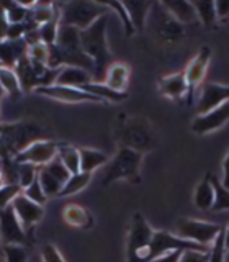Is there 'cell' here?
<instances>
[{"label": "cell", "mask_w": 229, "mask_h": 262, "mask_svg": "<svg viewBox=\"0 0 229 262\" xmlns=\"http://www.w3.org/2000/svg\"><path fill=\"white\" fill-rule=\"evenodd\" d=\"M229 102V85L207 82L200 87L198 102H196V115L208 113Z\"/></svg>", "instance_id": "obj_16"}, {"label": "cell", "mask_w": 229, "mask_h": 262, "mask_svg": "<svg viewBox=\"0 0 229 262\" xmlns=\"http://www.w3.org/2000/svg\"><path fill=\"white\" fill-rule=\"evenodd\" d=\"M35 94L43 95L51 98V100L61 102V103H85V102H92V103H105L100 100L98 97L85 92L84 89L79 87H67V85H48V87H38L35 90Z\"/></svg>", "instance_id": "obj_12"}, {"label": "cell", "mask_w": 229, "mask_h": 262, "mask_svg": "<svg viewBox=\"0 0 229 262\" xmlns=\"http://www.w3.org/2000/svg\"><path fill=\"white\" fill-rule=\"evenodd\" d=\"M110 10L103 5V2H90V0H72V2L59 4V21L61 25L74 27L80 31L108 15Z\"/></svg>", "instance_id": "obj_4"}, {"label": "cell", "mask_w": 229, "mask_h": 262, "mask_svg": "<svg viewBox=\"0 0 229 262\" xmlns=\"http://www.w3.org/2000/svg\"><path fill=\"white\" fill-rule=\"evenodd\" d=\"M90 82H94L92 72H88L82 68H74V66H65V68H61L59 76H57V79H56L57 85L79 87V89L90 84Z\"/></svg>", "instance_id": "obj_20"}, {"label": "cell", "mask_w": 229, "mask_h": 262, "mask_svg": "<svg viewBox=\"0 0 229 262\" xmlns=\"http://www.w3.org/2000/svg\"><path fill=\"white\" fill-rule=\"evenodd\" d=\"M7 95V92H5V89H4V85H2V82H0V100Z\"/></svg>", "instance_id": "obj_49"}, {"label": "cell", "mask_w": 229, "mask_h": 262, "mask_svg": "<svg viewBox=\"0 0 229 262\" xmlns=\"http://www.w3.org/2000/svg\"><path fill=\"white\" fill-rule=\"evenodd\" d=\"M198 18L203 27L207 30H215L218 25V15H216V5L215 2H192Z\"/></svg>", "instance_id": "obj_27"}, {"label": "cell", "mask_w": 229, "mask_h": 262, "mask_svg": "<svg viewBox=\"0 0 229 262\" xmlns=\"http://www.w3.org/2000/svg\"><path fill=\"white\" fill-rule=\"evenodd\" d=\"M38 180H39L41 187H43V192L46 193L48 199H51V196H59V193H61V190H62L64 184L61 182L59 179H56L44 166H43V167H39Z\"/></svg>", "instance_id": "obj_30"}, {"label": "cell", "mask_w": 229, "mask_h": 262, "mask_svg": "<svg viewBox=\"0 0 229 262\" xmlns=\"http://www.w3.org/2000/svg\"><path fill=\"white\" fill-rule=\"evenodd\" d=\"M39 167L33 166L28 162H18V184L21 188H27L30 184H33L38 177Z\"/></svg>", "instance_id": "obj_36"}, {"label": "cell", "mask_w": 229, "mask_h": 262, "mask_svg": "<svg viewBox=\"0 0 229 262\" xmlns=\"http://www.w3.org/2000/svg\"><path fill=\"white\" fill-rule=\"evenodd\" d=\"M106 25H108V16L105 15L92 27L80 31L82 49L94 62V82H103L106 71L114 62L106 41Z\"/></svg>", "instance_id": "obj_1"}, {"label": "cell", "mask_w": 229, "mask_h": 262, "mask_svg": "<svg viewBox=\"0 0 229 262\" xmlns=\"http://www.w3.org/2000/svg\"><path fill=\"white\" fill-rule=\"evenodd\" d=\"M227 121H229V102L223 103L221 106H218V108L211 110L208 113L196 115L190 125V129L195 135L204 136V135H210L213 131L219 129V128H223Z\"/></svg>", "instance_id": "obj_15"}, {"label": "cell", "mask_w": 229, "mask_h": 262, "mask_svg": "<svg viewBox=\"0 0 229 262\" xmlns=\"http://www.w3.org/2000/svg\"><path fill=\"white\" fill-rule=\"evenodd\" d=\"M211 48L210 46H201L198 49V53L193 59L187 64V68L184 71L187 87H188V95H187V105H192L195 100V92L201 87L204 77H207L208 66L211 61Z\"/></svg>", "instance_id": "obj_10"}, {"label": "cell", "mask_w": 229, "mask_h": 262, "mask_svg": "<svg viewBox=\"0 0 229 262\" xmlns=\"http://www.w3.org/2000/svg\"><path fill=\"white\" fill-rule=\"evenodd\" d=\"M221 182H223L224 187L229 188V151L224 156V161H223V179H221Z\"/></svg>", "instance_id": "obj_46"}, {"label": "cell", "mask_w": 229, "mask_h": 262, "mask_svg": "<svg viewBox=\"0 0 229 262\" xmlns=\"http://www.w3.org/2000/svg\"><path fill=\"white\" fill-rule=\"evenodd\" d=\"M28 43L25 38L20 39H2L0 41V64L4 68L15 69V66L23 56H27Z\"/></svg>", "instance_id": "obj_18"}, {"label": "cell", "mask_w": 229, "mask_h": 262, "mask_svg": "<svg viewBox=\"0 0 229 262\" xmlns=\"http://www.w3.org/2000/svg\"><path fill=\"white\" fill-rule=\"evenodd\" d=\"M103 5L108 8V10H113L114 13L118 15V18H120L123 28H125V33H126L128 36L134 35L136 31L133 28V23H131V20H129V15L126 12L125 5H123V2H103Z\"/></svg>", "instance_id": "obj_35"}, {"label": "cell", "mask_w": 229, "mask_h": 262, "mask_svg": "<svg viewBox=\"0 0 229 262\" xmlns=\"http://www.w3.org/2000/svg\"><path fill=\"white\" fill-rule=\"evenodd\" d=\"M90 179H92V174H85V172H77V174H72L71 179L64 184L59 196H71L74 193L84 190V188L88 185Z\"/></svg>", "instance_id": "obj_32"}, {"label": "cell", "mask_w": 229, "mask_h": 262, "mask_svg": "<svg viewBox=\"0 0 229 262\" xmlns=\"http://www.w3.org/2000/svg\"><path fill=\"white\" fill-rule=\"evenodd\" d=\"M62 218L69 226L79 229H88L94 226V216L87 208L77 203H67L62 208Z\"/></svg>", "instance_id": "obj_21"}, {"label": "cell", "mask_w": 229, "mask_h": 262, "mask_svg": "<svg viewBox=\"0 0 229 262\" xmlns=\"http://www.w3.org/2000/svg\"><path fill=\"white\" fill-rule=\"evenodd\" d=\"M0 241L2 244H16L27 246V248L33 243V239L21 226L12 205L0 210Z\"/></svg>", "instance_id": "obj_11"}, {"label": "cell", "mask_w": 229, "mask_h": 262, "mask_svg": "<svg viewBox=\"0 0 229 262\" xmlns=\"http://www.w3.org/2000/svg\"><path fill=\"white\" fill-rule=\"evenodd\" d=\"M5 10V16L8 25H16L27 21L30 15V8L25 7L21 2H0Z\"/></svg>", "instance_id": "obj_31"}, {"label": "cell", "mask_w": 229, "mask_h": 262, "mask_svg": "<svg viewBox=\"0 0 229 262\" xmlns=\"http://www.w3.org/2000/svg\"><path fill=\"white\" fill-rule=\"evenodd\" d=\"M161 4L178 23L187 25L198 20L192 2H185V0H164Z\"/></svg>", "instance_id": "obj_22"}, {"label": "cell", "mask_w": 229, "mask_h": 262, "mask_svg": "<svg viewBox=\"0 0 229 262\" xmlns=\"http://www.w3.org/2000/svg\"><path fill=\"white\" fill-rule=\"evenodd\" d=\"M0 139H2L4 158H15L16 154L39 139H49L43 126L33 121H16V123H2L0 121Z\"/></svg>", "instance_id": "obj_2"}, {"label": "cell", "mask_w": 229, "mask_h": 262, "mask_svg": "<svg viewBox=\"0 0 229 262\" xmlns=\"http://www.w3.org/2000/svg\"><path fill=\"white\" fill-rule=\"evenodd\" d=\"M7 182H5V177H4V172H2V169H0V188H2L4 185H5Z\"/></svg>", "instance_id": "obj_48"}, {"label": "cell", "mask_w": 229, "mask_h": 262, "mask_svg": "<svg viewBox=\"0 0 229 262\" xmlns=\"http://www.w3.org/2000/svg\"><path fill=\"white\" fill-rule=\"evenodd\" d=\"M57 158L62 161V164L69 169L71 174H77V172H80L79 147L67 144V143H59V152H57Z\"/></svg>", "instance_id": "obj_28"}, {"label": "cell", "mask_w": 229, "mask_h": 262, "mask_svg": "<svg viewBox=\"0 0 229 262\" xmlns=\"http://www.w3.org/2000/svg\"><path fill=\"white\" fill-rule=\"evenodd\" d=\"M193 203L198 210H211L215 203V190L211 185V174H207L201 182L196 185L193 193Z\"/></svg>", "instance_id": "obj_25"}, {"label": "cell", "mask_w": 229, "mask_h": 262, "mask_svg": "<svg viewBox=\"0 0 229 262\" xmlns=\"http://www.w3.org/2000/svg\"><path fill=\"white\" fill-rule=\"evenodd\" d=\"M59 152V143L53 139H39V141L31 143L27 149H23L15 156L16 162H28L36 167H43L57 158Z\"/></svg>", "instance_id": "obj_13"}, {"label": "cell", "mask_w": 229, "mask_h": 262, "mask_svg": "<svg viewBox=\"0 0 229 262\" xmlns=\"http://www.w3.org/2000/svg\"><path fill=\"white\" fill-rule=\"evenodd\" d=\"M152 25V31L155 38H157L162 45L166 46H175L185 38V27L182 23H178L174 16H172L162 4H154L149 18H147Z\"/></svg>", "instance_id": "obj_7"}, {"label": "cell", "mask_w": 229, "mask_h": 262, "mask_svg": "<svg viewBox=\"0 0 229 262\" xmlns=\"http://www.w3.org/2000/svg\"><path fill=\"white\" fill-rule=\"evenodd\" d=\"M27 56L28 59L33 61V62H38V64H44L48 66V61H49V46L41 43H33L28 46V51H27Z\"/></svg>", "instance_id": "obj_38"}, {"label": "cell", "mask_w": 229, "mask_h": 262, "mask_svg": "<svg viewBox=\"0 0 229 262\" xmlns=\"http://www.w3.org/2000/svg\"><path fill=\"white\" fill-rule=\"evenodd\" d=\"M157 87L159 92L174 100L177 103H184L187 102V95H188V87H187V80H185V74L184 72H174L169 74V76H164L157 80Z\"/></svg>", "instance_id": "obj_17"}, {"label": "cell", "mask_w": 229, "mask_h": 262, "mask_svg": "<svg viewBox=\"0 0 229 262\" xmlns=\"http://www.w3.org/2000/svg\"><path fill=\"white\" fill-rule=\"evenodd\" d=\"M23 192V188L18 184H5L0 188V210L10 207L13 200Z\"/></svg>", "instance_id": "obj_39"}, {"label": "cell", "mask_w": 229, "mask_h": 262, "mask_svg": "<svg viewBox=\"0 0 229 262\" xmlns=\"http://www.w3.org/2000/svg\"><path fill=\"white\" fill-rule=\"evenodd\" d=\"M123 5H125L129 15V20L133 23L134 31H143L147 18H149V12L154 2H139V0L136 2L134 0V2H123Z\"/></svg>", "instance_id": "obj_24"}, {"label": "cell", "mask_w": 229, "mask_h": 262, "mask_svg": "<svg viewBox=\"0 0 229 262\" xmlns=\"http://www.w3.org/2000/svg\"><path fill=\"white\" fill-rule=\"evenodd\" d=\"M221 229H223V226L211 223V221H203V220H195V218H180L175 225V234L200 246L211 248V244L215 243L218 234L221 233Z\"/></svg>", "instance_id": "obj_8"}, {"label": "cell", "mask_w": 229, "mask_h": 262, "mask_svg": "<svg viewBox=\"0 0 229 262\" xmlns=\"http://www.w3.org/2000/svg\"><path fill=\"white\" fill-rule=\"evenodd\" d=\"M82 89H84L85 92L98 97L105 103L106 102H123L125 98H128V94L126 92H114L113 89L106 87L103 82H90V84L84 85Z\"/></svg>", "instance_id": "obj_26"}, {"label": "cell", "mask_w": 229, "mask_h": 262, "mask_svg": "<svg viewBox=\"0 0 229 262\" xmlns=\"http://www.w3.org/2000/svg\"><path fill=\"white\" fill-rule=\"evenodd\" d=\"M0 256H4V244L0 241Z\"/></svg>", "instance_id": "obj_50"}, {"label": "cell", "mask_w": 229, "mask_h": 262, "mask_svg": "<svg viewBox=\"0 0 229 262\" xmlns=\"http://www.w3.org/2000/svg\"><path fill=\"white\" fill-rule=\"evenodd\" d=\"M59 27H61V21L59 18H54L53 21H49L43 27L38 28V36L41 43H44L48 46H53L56 45V39H57V33H59Z\"/></svg>", "instance_id": "obj_34"}, {"label": "cell", "mask_w": 229, "mask_h": 262, "mask_svg": "<svg viewBox=\"0 0 229 262\" xmlns=\"http://www.w3.org/2000/svg\"><path fill=\"white\" fill-rule=\"evenodd\" d=\"M41 260L43 262H65L59 249L51 243H48L41 248Z\"/></svg>", "instance_id": "obj_42"}, {"label": "cell", "mask_w": 229, "mask_h": 262, "mask_svg": "<svg viewBox=\"0 0 229 262\" xmlns=\"http://www.w3.org/2000/svg\"><path fill=\"white\" fill-rule=\"evenodd\" d=\"M184 251H174V252H169V254H164V256L154 259L151 262H178L180 256H182Z\"/></svg>", "instance_id": "obj_45"}, {"label": "cell", "mask_w": 229, "mask_h": 262, "mask_svg": "<svg viewBox=\"0 0 229 262\" xmlns=\"http://www.w3.org/2000/svg\"><path fill=\"white\" fill-rule=\"evenodd\" d=\"M49 172H51V174L56 177V179H59L61 180V182L62 184H65V182H67V180L71 179V172H69V169L67 167H65L64 166V164H62V161L59 159V158H54L51 162H49V164H46V166H44Z\"/></svg>", "instance_id": "obj_41"}, {"label": "cell", "mask_w": 229, "mask_h": 262, "mask_svg": "<svg viewBox=\"0 0 229 262\" xmlns=\"http://www.w3.org/2000/svg\"><path fill=\"white\" fill-rule=\"evenodd\" d=\"M5 262H28V248L16 244H4Z\"/></svg>", "instance_id": "obj_37"}, {"label": "cell", "mask_w": 229, "mask_h": 262, "mask_svg": "<svg viewBox=\"0 0 229 262\" xmlns=\"http://www.w3.org/2000/svg\"><path fill=\"white\" fill-rule=\"evenodd\" d=\"M4 154V147H2V139H0V156Z\"/></svg>", "instance_id": "obj_51"}, {"label": "cell", "mask_w": 229, "mask_h": 262, "mask_svg": "<svg viewBox=\"0 0 229 262\" xmlns=\"http://www.w3.org/2000/svg\"><path fill=\"white\" fill-rule=\"evenodd\" d=\"M23 195H25V196H28L30 200H33V202L38 203V205H43V207H44V203H46V200H48V196H46V193L43 192V187H41L38 177H36L35 182L30 184L27 188H23Z\"/></svg>", "instance_id": "obj_40"}, {"label": "cell", "mask_w": 229, "mask_h": 262, "mask_svg": "<svg viewBox=\"0 0 229 262\" xmlns=\"http://www.w3.org/2000/svg\"><path fill=\"white\" fill-rule=\"evenodd\" d=\"M174 251H203V252H210V248H207V246H200L196 243H192L188 239H184V237L177 236L175 233L166 231V229H157V231H154L152 239H151V252H149V259L151 260L164 256V254L174 252Z\"/></svg>", "instance_id": "obj_9"}, {"label": "cell", "mask_w": 229, "mask_h": 262, "mask_svg": "<svg viewBox=\"0 0 229 262\" xmlns=\"http://www.w3.org/2000/svg\"><path fill=\"white\" fill-rule=\"evenodd\" d=\"M12 207L16 213V216H18L21 226L25 228V231H27V234L33 239V229H35V226L43 220L44 207L30 200L28 196L23 195V192L13 200Z\"/></svg>", "instance_id": "obj_14"}, {"label": "cell", "mask_w": 229, "mask_h": 262, "mask_svg": "<svg viewBox=\"0 0 229 262\" xmlns=\"http://www.w3.org/2000/svg\"><path fill=\"white\" fill-rule=\"evenodd\" d=\"M131 77V68L126 62L114 61L105 74L103 84L113 89L114 92H126Z\"/></svg>", "instance_id": "obj_19"}, {"label": "cell", "mask_w": 229, "mask_h": 262, "mask_svg": "<svg viewBox=\"0 0 229 262\" xmlns=\"http://www.w3.org/2000/svg\"><path fill=\"white\" fill-rule=\"evenodd\" d=\"M211 185L215 190V203H213V211H224L229 210V188L223 185V182L211 174Z\"/></svg>", "instance_id": "obj_33"}, {"label": "cell", "mask_w": 229, "mask_h": 262, "mask_svg": "<svg viewBox=\"0 0 229 262\" xmlns=\"http://www.w3.org/2000/svg\"><path fill=\"white\" fill-rule=\"evenodd\" d=\"M154 229L147 223L141 213H136L131 220L128 246H126V262H149L151 239Z\"/></svg>", "instance_id": "obj_6"}, {"label": "cell", "mask_w": 229, "mask_h": 262, "mask_svg": "<svg viewBox=\"0 0 229 262\" xmlns=\"http://www.w3.org/2000/svg\"><path fill=\"white\" fill-rule=\"evenodd\" d=\"M223 244L226 254H229V225L223 226Z\"/></svg>", "instance_id": "obj_47"}, {"label": "cell", "mask_w": 229, "mask_h": 262, "mask_svg": "<svg viewBox=\"0 0 229 262\" xmlns=\"http://www.w3.org/2000/svg\"><path fill=\"white\" fill-rule=\"evenodd\" d=\"M143 164V152L131 149V147L120 146L114 158L106 164L105 174L102 179L103 185H110L114 180H129V182H139V170Z\"/></svg>", "instance_id": "obj_5"}, {"label": "cell", "mask_w": 229, "mask_h": 262, "mask_svg": "<svg viewBox=\"0 0 229 262\" xmlns=\"http://www.w3.org/2000/svg\"><path fill=\"white\" fill-rule=\"evenodd\" d=\"M210 252L203 251H184L178 262H208Z\"/></svg>", "instance_id": "obj_43"}, {"label": "cell", "mask_w": 229, "mask_h": 262, "mask_svg": "<svg viewBox=\"0 0 229 262\" xmlns=\"http://www.w3.org/2000/svg\"><path fill=\"white\" fill-rule=\"evenodd\" d=\"M0 68H2V64H0Z\"/></svg>", "instance_id": "obj_53"}, {"label": "cell", "mask_w": 229, "mask_h": 262, "mask_svg": "<svg viewBox=\"0 0 229 262\" xmlns=\"http://www.w3.org/2000/svg\"><path fill=\"white\" fill-rule=\"evenodd\" d=\"M80 154V172L85 174H94V170L106 166L110 162V158L102 151L90 149V147H79Z\"/></svg>", "instance_id": "obj_23"}, {"label": "cell", "mask_w": 229, "mask_h": 262, "mask_svg": "<svg viewBox=\"0 0 229 262\" xmlns=\"http://www.w3.org/2000/svg\"><path fill=\"white\" fill-rule=\"evenodd\" d=\"M0 262H5V257L4 256H0Z\"/></svg>", "instance_id": "obj_52"}, {"label": "cell", "mask_w": 229, "mask_h": 262, "mask_svg": "<svg viewBox=\"0 0 229 262\" xmlns=\"http://www.w3.org/2000/svg\"><path fill=\"white\" fill-rule=\"evenodd\" d=\"M120 146L146 152L151 151L157 144V136L149 120L144 117H121L120 126L117 129Z\"/></svg>", "instance_id": "obj_3"}, {"label": "cell", "mask_w": 229, "mask_h": 262, "mask_svg": "<svg viewBox=\"0 0 229 262\" xmlns=\"http://www.w3.org/2000/svg\"><path fill=\"white\" fill-rule=\"evenodd\" d=\"M216 15L218 23H226L229 20V0H216Z\"/></svg>", "instance_id": "obj_44"}, {"label": "cell", "mask_w": 229, "mask_h": 262, "mask_svg": "<svg viewBox=\"0 0 229 262\" xmlns=\"http://www.w3.org/2000/svg\"><path fill=\"white\" fill-rule=\"evenodd\" d=\"M0 82H2L7 95H10L12 98H20L21 97L23 89H21L20 79H18V76H16L15 69L4 68V66H2V68H0Z\"/></svg>", "instance_id": "obj_29"}]
</instances>
